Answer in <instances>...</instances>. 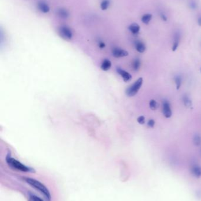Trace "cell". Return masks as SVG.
<instances>
[{"instance_id": "obj_1", "label": "cell", "mask_w": 201, "mask_h": 201, "mask_svg": "<svg viewBox=\"0 0 201 201\" xmlns=\"http://www.w3.org/2000/svg\"><path fill=\"white\" fill-rule=\"evenodd\" d=\"M22 179L33 188L40 192V193H41L44 196L46 201H52V197L50 191H49L48 188L42 182H41L38 180L30 177H22Z\"/></svg>"}, {"instance_id": "obj_2", "label": "cell", "mask_w": 201, "mask_h": 201, "mask_svg": "<svg viewBox=\"0 0 201 201\" xmlns=\"http://www.w3.org/2000/svg\"><path fill=\"white\" fill-rule=\"evenodd\" d=\"M6 162L7 165L13 169L26 173H35L36 171L33 168L23 164L19 161L13 158L10 154H8L6 157Z\"/></svg>"}, {"instance_id": "obj_3", "label": "cell", "mask_w": 201, "mask_h": 201, "mask_svg": "<svg viewBox=\"0 0 201 201\" xmlns=\"http://www.w3.org/2000/svg\"><path fill=\"white\" fill-rule=\"evenodd\" d=\"M143 84V78H140L131 85L126 91V94L130 97L134 96L137 94Z\"/></svg>"}, {"instance_id": "obj_4", "label": "cell", "mask_w": 201, "mask_h": 201, "mask_svg": "<svg viewBox=\"0 0 201 201\" xmlns=\"http://www.w3.org/2000/svg\"><path fill=\"white\" fill-rule=\"evenodd\" d=\"M59 35L64 40L70 41L72 39L73 33L71 29L66 26H62L59 28Z\"/></svg>"}, {"instance_id": "obj_5", "label": "cell", "mask_w": 201, "mask_h": 201, "mask_svg": "<svg viewBox=\"0 0 201 201\" xmlns=\"http://www.w3.org/2000/svg\"><path fill=\"white\" fill-rule=\"evenodd\" d=\"M112 55L115 58H121L126 57L129 55V53L127 51L119 48H114L112 49Z\"/></svg>"}, {"instance_id": "obj_6", "label": "cell", "mask_w": 201, "mask_h": 201, "mask_svg": "<svg viewBox=\"0 0 201 201\" xmlns=\"http://www.w3.org/2000/svg\"><path fill=\"white\" fill-rule=\"evenodd\" d=\"M117 73L120 75L124 82H128L132 80V75L128 72L120 68H117L116 69Z\"/></svg>"}, {"instance_id": "obj_7", "label": "cell", "mask_w": 201, "mask_h": 201, "mask_svg": "<svg viewBox=\"0 0 201 201\" xmlns=\"http://www.w3.org/2000/svg\"><path fill=\"white\" fill-rule=\"evenodd\" d=\"M163 113L164 116L167 118H170L172 114L170 104L167 100H165L163 103Z\"/></svg>"}, {"instance_id": "obj_8", "label": "cell", "mask_w": 201, "mask_h": 201, "mask_svg": "<svg viewBox=\"0 0 201 201\" xmlns=\"http://www.w3.org/2000/svg\"><path fill=\"white\" fill-rule=\"evenodd\" d=\"M190 171H191V174L195 178H199L201 177V166H200L197 164H193L191 166Z\"/></svg>"}, {"instance_id": "obj_9", "label": "cell", "mask_w": 201, "mask_h": 201, "mask_svg": "<svg viewBox=\"0 0 201 201\" xmlns=\"http://www.w3.org/2000/svg\"><path fill=\"white\" fill-rule=\"evenodd\" d=\"M181 39V35L179 33H176L174 35V42L173 44V46L172 48V49L173 51H175L179 46V42Z\"/></svg>"}, {"instance_id": "obj_10", "label": "cell", "mask_w": 201, "mask_h": 201, "mask_svg": "<svg viewBox=\"0 0 201 201\" xmlns=\"http://www.w3.org/2000/svg\"><path fill=\"white\" fill-rule=\"evenodd\" d=\"M38 8L41 12L44 13H47L50 11L49 6L44 1H40L38 3Z\"/></svg>"}, {"instance_id": "obj_11", "label": "cell", "mask_w": 201, "mask_h": 201, "mask_svg": "<svg viewBox=\"0 0 201 201\" xmlns=\"http://www.w3.org/2000/svg\"><path fill=\"white\" fill-rule=\"evenodd\" d=\"M135 47H136V49L137 51L140 53H144L146 50V46H145L143 42L140 41H136Z\"/></svg>"}, {"instance_id": "obj_12", "label": "cell", "mask_w": 201, "mask_h": 201, "mask_svg": "<svg viewBox=\"0 0 201 201\" xmlns=\"http://www.w3.org/2000/svg\"><path fill=\"white\" fill-rule=\"evenodd\" d=\"M111 67H112V62H111V61L109 60L105 59L102 62V63L101 64V66H100V68H101V69L103 71H108L109 69H110Z\"/></svg>"}, {"instance_id": "obj_13", "label": "cell", "mask_w": 201, "mask_h": 201, "mask_svg": "<svg viewBox=\"0 0 201 201\" xmlns=\"http://www.w3.org/2000/svg\"><path fill=\"white\" fill-rule=\"evenodd\" d=\"M129 31L133 34H137L139 33L140 31V26L136 23H133L129 27Z\"/></svg>"}, {"instance_id": "obj_14", "label": "cell", "mask_w": 201, "mask_h": 201, "mask_svg": "<svg viewBox=\"0 0 201 201\" xmlns=\"http://www.w3.org/2000/svg\"><path fill=\"white\" fill-rule=\"evenodd\" d=\"M57 14L60 18L63 19H66L69 16L68 12L64 8H60L59 10H58L57 11Z\"/></svg>"}, {"instance_id": "obj_15", "label": "cell", "mask_w": 201, "mask_h": 201, "mask_svg": "<svg viewBox=\"0 0 201 201\" xmlns=\"http://www.w3.org/2000/svg\"><path fill=\"white\" fill-rule=\"evenodd\" d=\"M152 18V15L150 14H146L143 15L142 17V21L144 24H149L150 21Z\"/></svg>"}, {"instance_id": "obj_16", "label": "cell", "mask_w": 201, "mask_h": 201, "mask_svg": "<svg viewBox=\"0 0 201 201\" xmlns=\"http://www.w3.org/2000/svg\"><path fill=\"white\" fill-rule=\"evenodd\" d=\"M183 101L184 103V105L188 107V108H191L192 105V100L190 99V98L185 95L183 97Z\"/></svg>"}, {"instance_id": "obj_17", "label": "cell", "mask_w": 201, "mask_h": 201, "mask_svg": "<svg viewBox=\"0 0 201 201\" xmlns=\"http://www.w3.org/2000/svg\"><path fill=\"white\" fill-rule=\"evenodd\" d=\"M133 68L135 71H138L140 68V61L139 59L136 58L134 60L133 62Z\"/></svg>"}, {"instance_id": "obj_18", "label": "cell", "mask_w": 201, "mask_h": 201, "mask_svg": "<svg viewBox=\"0 0 201 201\" xmlns=\"http://www.w3.org/2000/svg\"><path fill=\"white\" fill-rule=\"evenodd\" d=\"M110 5V1L109 0H103L102 2L101 5H100V7L102 10H106Z\"/></svg>"}, {"instance_id": "obj_19", "label": "cell", "mask_w": 201, "mask_h": 201, "mask_svg": "<svg viewBox=\"0 0 201 201\" xmlns=\"http://www.w3.org/2000/svg\"><path fill=\"white\" fill-rule=\"evenodd\" d=\"M174 82L177 86V89H179L182 85V78L179 76H177L174 78Z\"/></svg>"}, {"instance_id": "obj_20", "label": "cell", "mask_w": 201, "mask_h": 201, "mask_svg": "<svg viewBox=\"0 0 201 201\" xmlns=\"http://www.w3.org/2000/svg\"><path fill=\"white\" fill-rule=\"evenodd\" d=\"M193 142L196 146H199L201 144V137L198 134L195 135L193 137Z\"/></svg>"}, {"instance_id": "obj_21", "label": "cell", "mask_w": 201, "mask_h": 201, "mask_svg": "<svg viewBox=\"0 0 201 201\" xmlns=\"http://www.w3.org/2000/svg\"><path fill=\"white\" fill-rule=\"evenodd\" d=\"M29 201H44L41 198L34 194H30L29 197Z\"/></svg>"}, {"instance_id": "obj_22", "label": "cell", "mask_w": 201, "mask_h": 201, "mask_svg": "<svg viewBox=\"0 0 201 201\" xmlns=\"http://www.w3.org/2000/svg\"><path fill=\"white\" fill-rule=\"evenodd\" d=\"M149 107L152 110H156L157 109L158 104L155 99L150 100V101L149 103Z\"/></svg>"}, {"instance_id": "obj_23", "label": "cell", "mask_w": 201, "mask_h": 201, "mask_svg": "<svg viewBox=\"0 0 201 201\" xmlns=\"http://www.w3.org/2000/svg\"><path fill=\"white\" fill-rule=\"evenodd\" d=\"M137 122H138L139 123H140V124H141V125H143V124H144V122H145V118H144V116H140L137 118Z\"/></svg>"}, {"instance_id": "obj_24", "label": "cell", "mask_w": 201, "mask_h": 201, "mask_svg": "<svg viewBox=\"0 0 201 201\" xmlns=\"http://www.w3.org/2000/svg\"><path fill=\"white\" fill-rule=\"evenodd\" d=\"M155 122L154 119H150L147 123V125L150 128H154L155 126Z\"/></svg>"}, {"instance_id": "obj_25", "label": "cell", "mask_w": 201, "mask_h": 201, "mask_svg": "<svg viewBox=\"0 0 201 201\" xmlns=\"http://www.w3.org/2000/svg\"><path fill=\"white\" fill-rule=\"evenodd\" d=\"M189 6H190L191 8H192V10H195V9H196L197 7H198L197 4H196L195 1H191V3H190V4H189Z\"/></svg>"}, {"instance_id": "obj_26", "label": "cell", "mask_w": 201, "mask_h": 201, "mask_svg": "<svg viewBox=\"0 0 201 201\" xmlns=\"http://www.w3.org/2000/svg\"><path fill=\"white\" fill-rule=\"evenodd\" d=\"M98 46L100 48H101V49H103L105 47V44L103 42H100L98 43Z\"/></svg>"}, {"instance_id": "obj_27", "label": "cell", "mask_w": 201, "mask_h": 201, "mask_svg": "<svg viewBox=\"0 0 201 201\" xmlns=\"http://www.w3.org/2000/svg\"><path fill=\"white\" fill-rule=\"evenodd\" d=\"M161 18H162V20H163V21H166L167 19H168L166 16L165 14H163V13H161Z\"/></svg>"}, {"instance_id": "obj_28", "label": "cell", "mask_w": 201, "mask_h": 201, "mask_svg": "<svg viewBox=\"0 0 201 201\" xmlns=\"http://www.w3.org/2000/svg\"><path fill=\"white\" fill-rule=\"evenodd\" d=\"M198 25H199V26L201 27V16H200V17L198 18Z\"/></svg>"}, {"instance_id": "obj_29", "label": "cell", "mask_w": 201, "mask_h": 201, "mask_svg": "<svg viewBox=\"0 0 201 201\" xmlns=\"http://www.w3.org/2000/svg\"><path fill=\"white\" fill-rule=\"evenodd\" d=\"M200 72H201V68H200Z\"/></svg>"}]
</instances>
